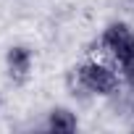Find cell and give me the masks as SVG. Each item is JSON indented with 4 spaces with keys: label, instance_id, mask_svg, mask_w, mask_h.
<instances>
[{
    "label": "cell",
    "instance_id": "obj_1",
    "mask_svg": "<svg viewBox=\"0 0 134 134\" xmlns=\"http://www.w3.org/2000/svg\"><path fill=\"white\" fill-rule=\"evenodd\" d=\"M76 71V82L82 90H87L90 95H97V97H110L121 90V79L118 74L110 69V66L100 63V60H87L82 63Z\"/></svg>",
    "mask_w": 134,
    "mask_h": 134
},
{
    "label": "cell",
    "instance_id": "obj_2",
    "mask_svg": "<svg viewBox=\"0 0 134 134\" xmlns=\"http://www.w3.org/2000/svg\"><path fill=\"white\" fill-rule=\"evenodd\" d=\"M100 47L116 63H124L134 55V29L126 21H110L100 34Z\"/></svg>",
    "mask_w": 134,
    "mask_h": 134
},
{
    "label": "cell",
    "instance_id": "obj_3",
    "mask_svg": "<svg viewBox=\"0 0 134 134\" xmlns=\"http://www.w3.org/2000/svg\"><path fill=\"white\" fill-rule=\"evenodd\" d=\"M34 66V53L26 45H11L5 53V71L13 82H26Z\"/></svg>",
    "mask_w": 134,
    "mask_h": 134
},
{
    "label": "cell",
    "instance_id": "obj_4",
    "mask_svg": "<svg viewBox=\"0 0 134 134\" xmlns=\"http://www.w3.org/2000/svg\"><path fill=\"white\" fill-rule=\"evenodd\" d=\"M45 126H47L50 131L71 134V131H76V129H79V118H76V113H74L71 108L55 105V108H50V113H47V121H45Z\"/></svg>",
    "mask_w": 134,
    "mask_h": 134
},
{
    "label": "cell",
    "instance_id": "obj_5",
    "mask_svg": "<svg viewBox=\"0 0 134 134\" xmlns=\"http://www.w3.org/2000/svg\"><path fill=\"white\" fill-rule=\"evenodd\" d=\"M118 66H121L124 79H126V82L134 87V55H131V58H126V60H124V63H118Z\"/></svg>",
    "mask_w": 134,
    "mask_h": 134
}]
</instances>
